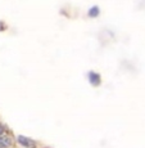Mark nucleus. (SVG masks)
Returning a JSON list of instances; mask_svg holds the SVG:
<instances>
[{"label": "nucleus", "mask_w": 145, "mask_h": 148, "mask_svg": "<svg viewBox=\"0 0 145 148\" xmlns=\"http://www.w3.org/2000/svg\"><path fill=\"white\" fill-rule=\"evenodd\" d=\"M0 148H1V147H0Z\"/></svg>", "instance_id": "obj_6"}, {"label": "nucleus", "mask_w": 145, "mask_h": 148, "mask_svg": "<svg viewBox=\"0 0 145 148\" xmlns=\"http://www.w3.org/2000/svg\"><path fill=\"white\" fill-rule=\"evenodd\" d=\"M17 143L23 148H37V142L28 138V136H25V135L17 136Z\"/></svg>", "instance_id": "obj_1"}, {"label": "nucleus", "mask_w": 145, "mask_h": 148, "mask_svg": "<svg viewBox=\"0 0 145 148\" xmlns=\"http://www.w3.org/2000/svg\"><path fill=\"white\" fill-rule=\"evenodd\" d=\"M87 77H89V82L93 85V86H99V85L101 84V77L98 72L90 71L89 75H87Z\"/></svg>", "instance_id": "obj_2"}, {"label": "nucleus", "mask_w": 145, "mask_h": 148, "mask_svg": "<svg viewBox=\"0 0 145 148\" xmlns=\"http://www.w3.org/2000/svg\"><path fill=\"white\" fill-rule=\"evenodd\" d=\"M5 132H7V129H5V126L0 122V136L1 135H5Z\"/></svg>", "instance_id": "obj_5"}, {"label": "nucleus", "mask_w": 145, "mask_h": 148, "mask_svg": "<svg viewBox=\"0 0 145 148\" xmlns=\"http://www.w3.org/2000/svg\"><path fill=\"white\" fill-rule=\"evenodd\" d=\"M13 144V139L9 135H1L0 136V147L1 148H10Z\"/></svg>", "instance_id": "obj_3"}, {"label": "nucleus", "mask_w": 145, "mask_h": 148, "mask_svg": "<svg viewBox=\"0 0 145 148\" xmlns=\"http://www.w3.org/2000/svg\"><path fill=\"white\" fill-rule=\"evenodd\" d=\"M99 13H100L99 8H98V7H93L91 9L89 10V17H91V18H95V17L99 16Z\"/></svg>", "instance_id": "obj_4"}]
</instances>
